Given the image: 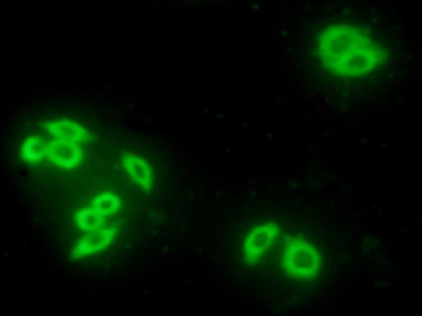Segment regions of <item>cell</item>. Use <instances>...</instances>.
<instances>
[{
  "label": "cell",
  "mask_w": 422,
  "mask_h": 316,
  "mask_svg": "<svg viewBox=\"0 0 422 316\" xmlns=\"http://www.w3.org/2000/svg\"><path fill=\"white\" fill-rule=\"evenodd\" d=\"M283 272L297 281L309 282L319 275L321 258L317 249L301 237L288 239L281 252Z\"/></svg>",
  "instance_id": "1"
},
{
  "label": "cell",
  "mask_w": 422,
  "mask_h": 316,
  "mask_svg": "<svg viewBox=\"0 0 422 316\" xmlns=\"http://www.w3.org/2000/svg\"><path fill=\"white\" fill-rule=\"evenodd\" d=\"M281 235L280 226L272 222L262 223L251 229L243 244L245 263L249 267L257 265L276 244Z\"/></svg>",
  "instance_id": "2"
},
{
  "label": "cell",
  "mask_w": 422,
  "mask_h": 316,
  "mask_svg": "<svg viewBox=\"0 0 422 316\" xmlns=\"http://www.w3.org/2000/svg\"><path fill=\"white\" fill-rule=\"evenodd\" d=\"M117 232V228L114 225H102L87 232L73 247L71 256L84 258L103 251L113 242Z\"/></svg>",
  "instance_id": "3"
},
{
  "label": "cell",
  "mask_w": 422,
  "mask_h": 316,
  "mask_svg": "<svg viewBox=\"0 0 422 316\" xmlns=\"http://www.w3.org/2000/svg\"><path fill=\"white\" fill-rule=\"evenodd\" d=\"M82 154L78 143L54 138L48 141V157L60 167L72 169L77 166L82 160Z\"/></svg>",
  "instance_id": "4"
},
{
  "label": "cell",
  "mask_w": 422,
  "mask_h": 316,
  "mask_svg": "<svg viewBox=\"0 0 422 316\" xmlns=\"http://www.w3.org/2000/svg\"><path fill=\"white\" fill-rule=\"evenodd\" d=\"M44 131L52 138L76 143L89 140L87 130L79 124L67 119H57L46 121L42 125Z\"/></svg>",
  "instance_id": "5"
},
{
  "label": "cell",
  "mask_w": 422,
  "mask_h": 316,
  "mask_svg": "<svg viewBox=\"0 0 422 316\" xmlns=\"http://www.w3.org/2000/svg\"><path fill=\"white\" fill-rule=\"evenodd\" d=\"M124 169L143 190L151 191L154 184L153 171L148 162L139 155L126 153L122 157Z\"/></svg>",
  "instance_id": "6"
},
{
  "label": "cell",
  "mask_w": 422,
  "mask_h": 316,
  "mask_svg": "<svg viewBox=\"0 0 422 316\" xmlns=\"http://www.w3.org/2000/svg\"><path fill=\"white\" fill-rule=\"evenodd\" d=\"M48 141L38 135L27 136L21 147L23 159L26 162L36 164L48 157Z\"/></svg>",
  "instance_id": "7"
},
{
  "label": "cell",
  "mask_w": 422,
  "mask_h": 316,
  "mask_svg": "<svg viewBox=\"0 0 422 316\" xmlns=\"http://www.w3.org/2000/svg\"><path fill=\"white\" fill-rule=\"evenodd\" d=\"M119 207L120 202L117 197L110 193L98 196L93 202V209L103 218L114 214Z\"/></svg>",
  "instance_id": "8"
},
{
  "label": "cell",
  "mask_w": 422,
  "mask_h": 316,
  "mask_svg": "<svg viewBox=\"0 0 422 316\" xmlns=\"http://www.w3.org/2000/svg\"><path fill=\"white\" fill-rule=\"evenodd\" d=\"M103 217L94 209H85L77 212L76 221L82 230L89 232L102 226Z\"/></svg>",
  "instance_id": "9"
}]
</instances>
